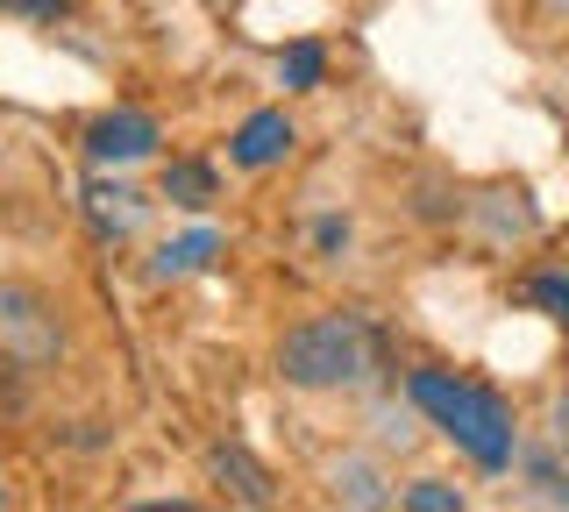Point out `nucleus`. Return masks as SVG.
<instances>
[{"instance_id": "f257e3e1", "label": "nucleus", "mask_w": 569, "mask_h": 512, "mask_svg": "<svg viewBox=\"0 0 569 512\" xmlns=\"http://www.w3.org/2000/svg\"><path fill=\"white\" fill-rule=\"evenodd\" d=\"M406 392H413V405L470 455L477 470H512V413H506L498 392L456 378V370H413Z\"/></svg>"}, {"instance_id": "f03ea898", "label": "nucleus", "mask_w": 569, "mask_h": 512, "mask_svg": "<svg viewBox=\"0 0 569 512\" xmlns=\"http://www.w3.org/2000/svg\"><path fill=\"white\" fill-rule=\"evenodd\" d=\"M370 357H378V334L356 313H320V321H299L278 342V378L299 384V392H335V384L370 378Z\"/></svg>"}, {"instance_id": "7ed1b4c3", "label": "nucleus", "mask_w": 569, "mask_h": 512, "mask_svg": "<svg viewBox=\"0 0 569 512\" xmlns=\"http://www.w3.org/2000/svg\"><path fill=\"white\" fill-rule=\"evenodd\" d=\"M64 357V321L43 292L29 285H0V370L14 378H43Z\"/></svg>"}, {"instance_id": "20e7f679", "label": "nucleus", "mask_w": 569, "mask_h": 512, "mask_svg": "<svg viewBox=\"0 0 569 512\" xmlns=\"http://www.w3.org/2000/svg\"><path fill=\"white\" fill-rule=\"evenodd\" d=\"M157 143H164L157 121L136 114V108H114V114H100L93 129H86V157H93V164H142Z\"/></svg>"}, {"instance_id": "39448f33", "label": "nucleus", "mask_w": 569, "mask_h": 512, "mask_svg": "<svg viewBox=\"0 0 569 512\" xmlns=\"http://www.w3.org/2000/svg\"><path fill=\"white\" fill-rule=\"evenodd\" d=\"M284 150H292V121H284V108H263V114H249L242 129H236V143H228V157H236L242 171H263V164H278Z\"/></svg>"}, {"instance_id": "423d86ee", "label": "nucleus", "mask_w": 569, "mask_h": 512, "mask_svg": "<svg viewBox=\"0 0 569 512\" xmlns=\"http://www.w3.org/2000/svg\"><path fill=\"white\" fill-rule=\"evenodd\" d=\"M213 476H221L228 491H236L242 505H271L278 491H271V470L257 463V455L242 449V441H221V449H213Z\"/></svg>"}, {"instance_id": "0eeeda50", "label": "nucleus", "mask_w": 569, "mask_h": 512, "mask_svg": "<svg viewBox=\"0 0 569 512\" xmlns=\"http://www.w3.org/2000/svg\"><path fill=\"white\" fill-rule=\"evenodd\" d=\"M86 221H93L107 242H121L142 221V200H136L129 185H86Z\"/></svg>"}, {"instance_id": "6e6552de", "label": "nucleus", "mask_w": 569, "mask_h": 512, "mask_svg": "<svg viewBox=\"0 0 569 512\" xmlns=\"http://www.w3.org/2000/svg\"><path fill=\"white\" fill-rule=\"evenodd\" d=\"M213 257H221V235H213V228H192V235H178V242H164V250H157L150 271H157V278H192V271H207Z\"/></svg>"}, {"instance_id": "1a4fd4ad", "label": "nucleus", "mask_w": 569, "mask_h": 512, "mask_svg": "<svg viewBox=\"0 0 569 512\" xmlns=\"http://www.w3.org/2000/svg\"><path fill=\"white\" fill-rule=\"evenodd\" d=\"M278 72H284V86H292V93H307V86L328 79V50H320V43H292V50L278 58Z\"/></svg>"}, {"instance_id": "9d476101", "label": "nucleus", "mask_w": 569, "mask_h": 512, "mask_svg": "<svg viewBox=\"0 0 569 512\" xmlns=\"http://www.w3.org/2000/svg\"><path fill=\"white\" fill-rule=\"evenodd\" d=\"M164 200L207 207V200H213V171H207V164H171V171H164Z\"/></svg>"}, {"instance_id": "9b49d317", "label": "nucleus", "mask_w": 569, "mask_h": 512, "mask_svg": "<svg viewBox=\"0 0 569 512\" xmlns=\"http://www.w3.org/2000/svg\"><path fill=\"white\" fill-rule=\"evenodd\" d=\"M527 299H533V307H548V313L569 328V278H562V271H541V278L527 285Z\"/></svg>"}, {"instance_id": "f8f14e48", "label": "nucleus", "mask_w": 569, "mask_h": 512, "mask_svg": "<svg viewBox=\"0 0 569 512\" xmlns=\"http://www.w3.org/2000/svg\"><path fill=\"white\" fill-rule=\"evenodd\" d=\"M406 505H413V512H462V491H456V484H435V476H420V484L406 491Z\"/></svg>"}, {"instance_id": "ddd939ff", "label": "nucleus", "mask_w": 569, "mask_h": 512, "mask_svg": "<svg viewBox=\"0 0 569 512\" xmlns=\"http://www.w3.org/2000/svg\"><path fill=\"white\" fill-rule=\"evenodd\" d=\"M527 470H533V484H541V499H556V505H569V476H562L556 463H548V455H533Z\"/></svg>"}, {"instance_id": "4468645a", "label": "nucleus", "mask_w": 569, "mask_h": 512, "mask_svg": "<svg viewBox=\"0 0 569 512\" xmlns=\"http://www.w3.org/2000/svg\"><path fill=\"white\" fill-rule=\"evenodd\" d=\"M8 14H58V8H71V0H0Z\"/></svg>"}, {"instance_id": "2eb2a0df", "label": "nucleus", "mask_w": 569, "mask_h": 512, "mask_svg": "<svg viewBox=\"0 0 569 512\" xmlns=\"http://www.w3.org/2000/svg\"><path fill=\"white\" fill-rule=\"evenodd\" d=\"M313 242H320V250H342V242H349V221H320Z\"/></svg>"}, {"instance_id": "dca6fc26", "label": "nucleus", "mask_w": 569, "mask_h": 512, "mask_svg": "<svg viewBox=\"0 0 569 512\" xmlns=\"http://www.w3.org/2000/svg\"><path fill=\"white\" fill-rule=\"evenodd\" d=\"M556 441H562V449H569V392L556 399Z\"/></svg>"}, {"instance_id": "f3484780", "label": "nucleus", "mask_w": 569, "mask_h": 512, "mask_svg": "<svg viewBox=\"0 0 569 512\" xmlns=\"http://www.w3.org/2000/svg\"><path fill=\"white\" fill-rule=\"evenodd\" d=\"M0 505H8V484H0Z\"/></svg>"}, {"instance_id": "a211bd4d", "label": "nucleus", "mask_w": 569, "mask_h": 512, "mask_svg": "<svg viewBox=\"0 0 569 512\" xmlns=\"http://www.w3.org/2000/svg\"><path fill=\"white\" fill-rule=\"evenodd\" d=\"M556 8H569V0H556Z\"/></svg>"}]
</instances>
